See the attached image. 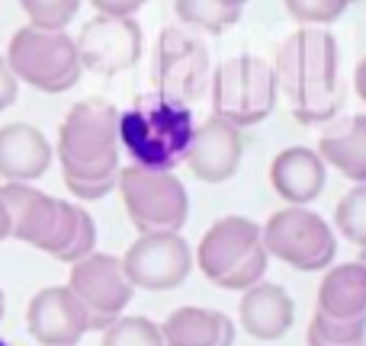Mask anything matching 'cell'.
I'll list each match as a JSON object with an SVG mask.
<instances>
[{
    "mask_svg": "<svg viewBox=\"0 0 366 346\" xmlns=\"http://www.w3.org/2000/svg\"><path fill=\"white\" fill-rule=\"evenodd\" d=\"M55 158L61 164L64 186L77 199L94 202L109 195L122 171L119 109L97 96L71 106L58 128Z\"/></svg>",
    "mask_w": 366,
    "mask_h": 346,
    "instance_id": "cell-1",
    "label": "cell"
},
{
    "mask_svg": "<svg viewBox=\"0 0 366 346\" xmlns=\"http://www.w3.org/2000/svg\"><path fill=\"white\" fill-rule=\"evenodd\" d=\"M273 71L302 126H318L337 116L344 90L337 83V42L331 32L318 26L292 32L280 45Z\"/></svg>",
    "mask_w": 366,
    "mask_h": 346,
    "instance_id": "cell-2",
    "label": "cell"
},
{
    "mask_svg": "<svg viewBox=\"0 0 366 346\" xmlns=\"http://www.w3.org/2000/svg\"><path fill=\"white\" fill-rule=\"evenodd\" d=\"M196 132L193 109L164 93H142L119 113V148L129 167L174 173L187 161Z\"/></svg>",
    "mask_w": 366,
    "mask_h": 346,
    "instance_id": "cell-3",
    "label": "cell"
},
{
    "mask_svg": "<svg viewBox=\"0 0 366 346\" xmlns=\"http://www.w3.org/2000/svg\"><path fill=\"white\" fill-rule=\"evenodd\" d=\"M267 247L260 225L244 215L219 218L196 247V266L212 285L228 292H244L267 273Z\"/></svg>",
    "mask_w": 366,
    "mask_h": 346,
    "instance_id": "cell-4",
    "label": "cell"
},
{
    "mask_svg": "<svg viewBox=\"0 0 366 346\" xmlns=\"http://www.w3.org/2000/svg\"><path fill=\"white\" fill-rule=\"evenodd\" d=\"M212 116L234 128H251L277 109L280 83L270 61L257 55H234L219 64L212 77Z\"/></svg>",
    "mask_w": 366,
    "mask_h": 346,
    "instance_id": "cell-5",
    "label": "cell"
},
{
    "mask_svg": "<svg viewBox=\"0 0 366 346\" xmlns=\"http://www.w3.org/2000/svg\"><path fill=\"white\" fill-rule=\"evenodd\" d=\"M4 58L13 77L39 93H64L84 74L77 45L68 32H45L23 26L13 32Z\"/></svg>",
    "mask_w": 366,
    "mask_h": 346,
    "instance_id": "cell-6",
    "label": "cell"
},
{
    "mask_svg": "<svg viewBox=\"0 0 366 346\" xmlns=\"http://www.w3.org/2000/svg\"><path fill=\"white\" fill-rule=\"evenodd\" d=\"M260 234H264L267 257H277L280 263L299 273L328 270L337 257L335 228L309 205H286L273 212L260 225Z\"/></svg>",
    "mask_w": 366,
    "mask_h": 346,
    "instance_id": "cell-7",
    "label": "cell"
},
{
    "mask_svg": "<svg viewBox=\"0 0 366 346\" xmlns=\"http://www.w3.org/2000/svg\"><path fill=\"white\" fill-rule=\"evenodd\" d=\"M116 189L139 234H180L187 225L189 195L177 173L122 167Z\"/></svg>",
    "mask_w": 366,
    "mask_h": 346,
    "instance_id": "cell-8",
    "label": "cell"
},
{
    "mask_svg": "<svg viewBox=\"0 0 366 346\" xmlns=\"http://www.w3.org/2000/svg\"><path fill=\"white\" fill-rule=\"evenodd\" d=\"M68 289L74 292L81 308L87 311L90 330H107L116 317H122V311L129 308L135 295L132 283L122 273V260L100 250L71 263Z\"/></svg>",
    "mask_w": 366,
    "mask_h": 346,
    "instance_id": "cell-9",
    "label": "cell"
},
{
    "mask_svg": "<svg viewBox=\"0 0 366 346\" xmlns=\"http://www.w3.org/2000/svg\"><path fill=\"white\" fill-rule=\"evenodd\" d=\"M154 83L158 93L180 103H196L209 87V49L187 26H167L154 49Z\"/></svg>",
    "mask_w": 366,
    "mask_h": 346,
    "instance_id": "cell-10",
    "label": "cell"
},
{
    "mask_svg": "<svg viewBox=\"0 0 366 346\" xmlns=\"http://www.w3.org/2000/svg\"><path fill=\"white\" fill-rule=\"evenodd\" d=\"M119 260L132 289L142 292H174L193 273V250L180 234H139Z\"/></svg>",
    "mask_w": 366,
    "mask_h": 346,
    "instance_id": "cell-11",
    "label": "cell"
},
{
    "mask_svg": "<svg viewBox=\"0 0 366 346\" xmlns=\"http://www.w3.org/2000/svg\"><path fill=\"white\" fill-rule=\"evenodd\" d=\"M81 68H90L103 77L122 74L135 68L142 58V26L135 16H100L97 13L81 36L74 39Z\"/></svg>",
    "mask_w": 366,
    "mask_h": 346,
    "instance_id": "cell-12",
    "label": "cell"
},
{
    "mask_svg": "<svg viewBox=\"0 0 366 346\" xmlns=\"http://www.w3.org/2000/svg\"><path fill=\"white\" fill-rule=\"evenodd\" d=\"M26 330L42 346H77L90 330L87 311L68 285H45L29 298Z\"/></svg>",
    "mask_w": 366,
    "mask_h": 346,
    "instance_id": "cell-13",
    "label": "cell"
},
{
    "mask_svg": "<svg viewBox=\"0 0 366 346\" xmlns=\"http://www.w3.org/2000/svg\"><path fill=\"white\" fill-rule=\"evenodd\" d=\"M241 158H244V135H241V128L212 116L202 126H196L183 164L193 171L196 180L219 186V183H228L238 173Z\"/></svg>",
    "mask_w": 366,
    "mask_h": 346,
    "instance_id": "cell-14",
    "label": "cell"
},
{
    "mask_svg": "<svg viewBox=\"0 0 366 346\" xmlns=\"http://www.w3.org/2000/svg\"><path fill=\"white\" fill-rule=\"evenodd\" d=\"M238 321L247 337H254L260 343H277L290 334L292 321H296V302L290 298V292L283 285L260 279L251 289L241 292Z\"/></svg>",
    "mask_w": 366,
    "mask_h": 346,
    "instance_id": "cell-15",
    "label": "cell"
},
{
    "mask_svg": "<svg viewBox=\"0 0 366 346\" xmlns=\"http://www.w3.org/2000/svg\"><path fill=\"white\" fill-rule=\"evenodd\" d=\"M55 148L42 128L29 122H10L0 128V180L4 183H36L49 173Z\"/></svg>",
    "mask_w": 366,
    "mask_h": 346,
    "instance_id": "cell-16",
    "label": "cell"
},
{
    "mask_svg": "<svg viewBox=\"0 0 366 346\" xmlns=\"http://www.w3.org/2000/svg\"><path fill=\"white\" fill-rule=\"evenodd\" d=\"M270 186L286 205H309L328 186V164L312 148H286L270 164Z\"/></svg>",
    "mask_w": 366,
    "mask_h": 346,
    "instance_id": "cell-17",
    "label": "cell"
},
{
    "mask_svg": "<svg viewBox=\"0 0 366 346\" xmlns=\"http://www.w3.org/2000/svg\"><path fill=\"white\" fill-rule=\"evenodd\" d=\"M315 315L337 324L366 321V266L360 260L328 266L315 295Z\"/></svg>",
    "mask_w": 366,
    "mask_h": 346,
    "instance_id": "cell-18",
    "label": "cell"
},
{
    "mask_svg": "<svg viewBox=\"0 0 366 346\" xmlns=\"http://www.w3.org/2000/svg\"><path fill=\"white\" fill-rule=\"evenodd\" d=\"M234 334L238 327L228 315L212 308H196V305L171 311L167 321L161 324L164 346H232Z\"/></svg>",
    "mask_w": 366,
    "mask_h": 346,
    "instance_id": "cell-19",
    "label": "cell"
},
{
    "mask_svg": "<svg viewBox=\"0 0 366 346\" xmlns=\"http://www.w3.org/2000/svg\"><path fill=\"white\" fill-rule=\"evenodd\" d=\"M318 154L325 164L341 171L347 180L366 183V113L350 116L344 126L325 132L318 141Z\"/></svg>",
    "mask_w": 366,
    "mask_h": 346,
    "instance_id": "cell-20",
    "label": "cell"
},
{
    "mask_svg": "<svg viewBox=\"0 0 366 346\" xmlns=\"http://www.w3.org/2000/svg\"><path fill=\"white\" fill-rule=\"evenodd\" d=\"M174 10L187 29H199L209 36H222L241 19L238 6H228L222 0H174Z\"/></svg>",
    "mask_w": 366,
    "mask_h": 346,
    "instance_id": "cell-21",
    "label": "cell"
},
{
    "mask_svg": "<svg viewBox=\"0 0 366 346\" xmlns=\"http://www.w3.org/2000/svg\"><path fill=\"white\" fill-rule=\"evenodd\" d=\"M100 346H164L161 324L142 315H122L103 330Z\"/></svg>",
    "mask_w": 366,
    "mask_h": 346,
    "instance_id": "cell-22",
    "label": "cell"
},
{
    "mask_svg": "<svg viewBox=\"0 0 366 346\" xmlns=\"http://www.w3.org/2000/svg\"><path fill=\"white\" fill-rule=\"evenodd\" d=\"M335 228L341 238L366 250V183H357L335 208Z\"/></svg>",
    "mask_w": 366,
    "mask_h": 346,
    "instance_id": "cell-23",
    "label": "cell"
},
{
    "mask_svg": "<svg viewBox=\"0 0 366 346\" xmlns=\"http://www.w3.org/2000/svg\"><path fill=\"white\" fill-rule=\"evenodd\" d=\"M19 6L29 19L26 26L45 32H64L81 10V0H19Z\"/></svg>",
    "mask_w": 366,
    "mask_h": 346,
    "instance_id": "cell-24",
    "label": "cell"
},
{
    "mask_svg": "<svg viewBox=\"0 0 366 346\" xmlns=\"http://www.w3.org/2000/svg\"><path fill=\"white\" fill-rule=\"evenodd\" d=\"M309 346H366V321L357 324H337L325 321V317H312L309 334H305Z\"/></svg>",
    "mask_w": 366,
    "mask_h": 346,
    "instance_id": "cell-25",
    "label": "cell"
},
{
    "mask_svg": "<svg viewBox=\"0 0 366 346\" xmlns=\"http://www.w3.org/2000/svg\"><path fill=\"white\" fill-rule=\"evenodd\" d=\"M283 4L292 19H299L302 26H318L322 29V26L344 16L350 0H283Z\"/></svg>",
    "mask_w": 366,
    "mask_h": 346,
    "instance_id": "cell-26",
    "label": "cell"
},
{
    "mask_svg": "<svg viewBox=\"0 0 366 346\" xmlns=\"http://www.w3.org/2000/svg\"><path fill=\"white\" fill-rule=\"evenodd\" d=\"M145 4L148 0H90V6L100 16H135Z\"/></svg>",
    "mask_w": 366,
    "mask_h": 346,
    "instance_id": "cell-27",
    "label": "cell"
},
{
    "mask_svg": "<svg viewBox=\"0 0 366 346\" xmlns=\"http://www.w3.org/2000/svg\"><path fill=\"white\" fill-rule=\"evenodd\" d=\"M16 96H19V81L13 77L6 58L0 55V113H4V109H10L13 103H16Z\"/></svg>",
    "mask_w": 366,
    "mask_h": 346,
    "instance_id": "cell-28",
    "label": "cell"
},
{
    "mask_svg": "<svg viewBox=\"0 0 366 346\" xmlns=\"http://www.w3.org/2000/svg\"><path fill=\"white\" fill-rule=\"evenodd\" d=\"M354 87H357V96H360V103L366 106V58L357 64V71H354Z\"/></svg>",
    "mask_w": 366,
    "mask_h": 346,
    "instance_id": "cell-29",
    "label": "cell"
},
{
    "mask_svg": "<svg viewBox=\"0 0 366 346\" xmlns=\"http://www.w3.org/2000/svg\"><path fill=\"white\" fill-rule=\"evenodd\" d=\"M6 238H10V218H6V208L0 202V240H6Z\"/></svg>",
    "mask_w": 366,
    "mask_h": 346,
    "instance_id": "cell-30",
    "label": "cell"
},
{
    "mask_svg": "<svg viewBox=\"0 0 366 346\" xmlns=\"http://www.w3.org/2000/svg\"><path fill=\"white\" fill-rule=\"evenodd\" d=\"M222 4H228V6H238V10H244V4H247V0H222Z\"/></svg>",
    "mask_w": 366,
    "mask_h": 346,
    "instance_id": "cell-31",
    "label": "cell"
},
{
    "mask_svg": "<svg viewBox=\"0 0 366 346\" xmlns=\"http://www.w3.org/2000/svg\"><path fill=\"white\" fill-rule=\"evenodd\" d=\"M4 311H6V298H4V289H0V321H4Z\"/></svg>",
    "mask_w": 366,
    "mask_h": 346,
    "instance_id": "cell-32",
    "label": "cell"
},
{
    "mask_svg": "<svg viewBox=\"0 0 366 346\" xmlns=\"http://www.w3.org/2000/svg\"><path fill=\"white\" fill-rule=\"evenodd\" d=\"M360 263H363V266H366V250H363V253H360Z\"/></svg>",
    "mask_w": 366,
    "mask_h": 346,
    "instance_id": "cell-33",
    "label": "cell"
},
{
    "mask_svg": "<svg viewBox=\"0 0 366 346\" xmlns=\"http://www.w3.org/2000/svg\"><path fill=\"white\" fill-rule=\"evenodd\" d=\"M0 346H10V343H6V340H4V337H0Z\"/></svg>",
    "mask_w": 366,
    "mask_h": 346,
    "instance_id": "cell-34",
    "label": "cell"
},
{
    "mask_svg": "<svg viewBox=\"0 0 366 346\" xmlns=\"http://www.w3.org/2000/svg\"><path fill=\"white\" fill-rule=\"evenodd\" d=\"M350 4H354V0H350Z\"/></svg>",
    "mask_w": 366,
    "mask_h": 346,
    "instance_id": "cell-35",
    "label": "cell"
}]
</instances>
